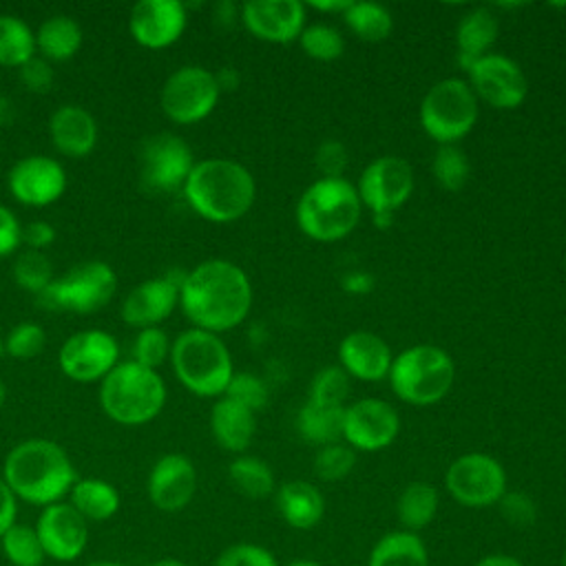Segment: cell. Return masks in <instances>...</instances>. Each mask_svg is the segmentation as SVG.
Instances as JSON below:
<instances>
[{
  "label": "cell",
  "instance_id": "6da1fadb",
  "mask_svg": "<svg viewBox=\"0 0 566 566\" xmlns=\"http://www.w3.org/2000/svg\"><path fill=\"white\" fill-rule=\"evenodd\" d=\"M179 305L197 329L228 332L248 316L252 285L237 263L208 259L186 272Z\"/></svg>",
  "mask_w": 566,
  "mask_h": 566
},
{
  "label": "cell",
  "instance_id": "7a4b0ae2",
  "mask_svg": "<svg viewBox=\"0 0 566 566\" xmlns=\"http://www.w3.org/2000/svg\"><path fill=\"white\" fill-rule=\"evenodd\" d=\"M2 478L18 500L42 509L62 502L77 482L69 453L46 438L18 442L4 458Z\"/></svg>",
  "mask_w": 566,
  "mask_h": 566
},
{
  "label": "cell",
  "instance_id": "3957f363",
  "mask_svg": "<svg viewBox=\"0 0 566 566\" xmlns=\"http://www.w3.org/2000/svg\"><path fill=\"white\" fill-rule=\"evenodd\" d=\"M184 195L199 217L212 223H230L252 208L256 184L243 164L210 157L195 161L184 184Z\"/></svg>",
  "mask_w": 566,
  "mask_h": 566
},
{
  "label": "cell",
  "instance_id": "277c9868",
  "mask_svg": "<svg viewBox=\"0 0 566 566\" xmlns=\"http://www.w3.org/2000/svg\"><path fill=\"white\" fill-rule=\"evenodd\" d=\"M166 402V385L155 369L135 360L117 363L99 382V407L119 424L137 427L155 420Z\"/></svg>",
  "mask_w": 566,
  "mask_h": 566
},
{
  "label": "cell",
  "instance_id": "5b68a950",
  "mask_svg": "<svg viewBox=\"0 0 566 566\" xmlns=\"http://www.w3.org/2000/svg\"><path fill=\"white\" fill-rule=\"evenodd\" d=\"M363 203L354 184L340 179H316L296 206V221L303 234L314 241H338L360 221Z\"/></svg>",
  "mask_w": 566,
  "mask_h": 566
},
{
  "label": "cell",
  "instance_id": "8992f818",
  "mask_svg": "<svg viewBox=\"0 0 566 566\" xmlns=\"http://www.w3.org/2000/svg\"><path fill=\"white\" fill-rule=\"evenodd\" d=\"M170 363L179 382L201 398L223 396L232 378V358L226 343L206 329L190 327L170 345Z\"/></svg>",
  "mask_w": 566,
  "mask_h": 566
},
{
  "label": "cell",
  "instance_id": "52a82bcc",
  "mask_svg": "<svg viewBox=\"0 0 566 566\" xmlns=\"http://www.w3.org/2000/svg\"><path fill=\"white\" fill-rule=\"evenodd\" d=\"M455 378L451 356L436 345H413L400 352L389 369L394 394L416 407L442 400Z\"/></svg>",
  "mask_w": 566,
  "mask_h": 566
},
{
  "label": "cell",
  "instance_id": "ba28073f",
  "mask_svg": "<svg viewBox=\"0 0 566 566\" xmlns=\"http://www.w3.org/2000/svg\"><path fill=\"white\" fill-rule=\"evenodd\" d=\"M115 292V270L106 261H84L53 279L38 294V305L49 312L91 314L108 305Z\"/></svg>",
  "mask_w": 566,
  "mask_h": 566
},
{
  "label": "cell",
  "instance_id": "9c48e42d",
  "mask_svg": "<svg viewBox=\"0 0 566 566\" xmlns=\"http://www.w3.org/2000/svg\"><path fill=\"white\" fill-rule=\"evenodd\" d=\"M478 119V97L469 82L447 77L436 82L420 102V124L440 146L462 139Z\"/></svg>",
  "mask_w": 566,
  "mask_h": 566
},
{
  "label": "cell",
  "instance_id": "30bf717a",
  "mask_svg": "<svg viewBox=\"0 0 566 566\" xmlns=\"http://www.w3.org/2000/svg\"><path fill=\"white\" fill-rule=\"evenodd\" d=\"M219 95L221 88L212 71L197 64H186L166 77L159 93V104L170 122L197 124L214 111Z\"/></svg>",
  "mask_w": 566,
  "mask_h": 566
},
{
  "label": "cell",
  "instance_id": "8fae6325",
  "mask_svg": "<svg viewBox=\"0 0 566 566\" xmlns=\"http://www.w3.org/2000/svg\"><path fill=\"white\" fill-rule=\"evenodd\" d=\"M195 166L190 146L175 133H155L139 144V184L146 192H175Z\"/></svg>",
  "mask_w": 566,
  "mask_h": 566
},
{
  "label": "cell",
  "instance_id": "7c38bea8",
  "mask_svg": "<svg viewBox=\"0 0 566 566\" xmlns=\"http://www.w3.org/2000/svg\"><path fill=\"white\" fill-rule=\"evenodd\" d=\"M444 486L460 506L486 509L506 493V471L493 455L471 451L449 464Z\"/></svg>",
  "mask_w": 566,
  "mask_h": 566
},
{
  "label": "cell",
  "instance_id": "4fadbf2b",
  "mask_svg": "<svg viewBox=\"0 0 566 566\" xmlns=\"http://www.w3.org/2000/svg\"><path fill=\"white\" fill-rule=\"evenodd\" d=\"M356 190L374 214H394L413 192V170L402 157L382 155L363 170Z\"/></svg>",
  "mask_w": 566,
  "mask_h": 566
},
{
  "label": "cell",
  "instance_id": "5bb4252c",
  "mask_svg": "<svg viewBox=\"0 0 566 566\" xmlns=\"http://www.w3.org/2000/svg\"><path fill=\"white\" fill-rule=\"evenodd\" d=\"M119 358V345L113 334L104 329H82L69 336L57 354L64 376L77 382L102 380Z\"/></svg>",
  "mask_w": 566,
  "mask_h": 566
},
{
  "label": "cell",
  "instance_id": "9a60e30c",
  "mask_svg": "<svg viewBox=\"0 0 566 566\" xmlns=\"http://www.w3.org/2000/svg\"><path fill=\"white\" fill-rule=\"evenodd\" d=\"M469 86L475 97L484 99L493 108H515L526 99V75L506 55L486 53L469 69Z\"/></svg>",
  "mask_w": 566,
  "mask_h": 566
},
{
  "label": "cell",
  "instance_id": "2e32d148",
  "mask_svg": "<svg viewBox=\"0 0 566 566\" xmlns=\"http://www.w3.org/2000/svg\"><path fill=\"white\" fill-rule=\"evenodd\" d=\"M33 528L53 562H75L88 546V522L64 500L44 506Z\"/></svg>",
  "mask_w": 566,
  "mask_h": 566
},
{
  "label": "cell",
  "instance_id": "e0dca14e",
  "mask_svg": "<svg viewBox=\"0 0 566 566\" xmlns=\"http://www.w3.org/2000/svg\"><path fill=\"white\" fill-rule=\"evenodd\" d=\"M398 431V411L380 398H363L345 407L343 438L352 449L380 451L396 440Z\"/></svg>",
  "mask_w": 566,
  "mask_h": 566
},
{
  "label": "cell",
  "instance_id": "ac0fdd59",
  "mask_svg": "<svg viewBox=\"0 0 566 566\" xmlns=\"http://www.w3.org/2000/svg\"><path fill=\"white\" fill-rule=\"evenodd\" d=\"M7 186L15 201L42 208L64 195L66 170L49 155H29L11 166Z\"/></svg>",
  "mask_w": 566,
  "mask_h": 566
},
{
  "label": "cell",
  "instance_id": "d6986e66",
  "mask_svg": "<svg viewBox=\"0 0 566 566\" xmlns=\"http://www.w3.org/2000/svg\"><path fill=\"white\" fill-rule=\"evenodd\" d=\"M186 279V272L170 270L161 276L148 279L135 285L124 303H122V318L133 327H159L179 303V290Z\"/></svg>",
  "mask_w": 566,
  "mask_h": 566
},
{
  "label": "cell",
  "instance_id": "ffe728a7",
  "mask_svg": "<svg viewBox=\"0 0 566 566\" xmlns=\"http://www.w3.org/2000/svg\"><path fill=\"white\" fill-rule=\"evenodd\" d=\"M188 13L179 0H139L128 15L133 40L146 49H166L186 29Z\"/></svg>",
  "mask_w": 566,
  "mask_h": 566
},
{
  "label": "cell",
  "instance_id": "44dd1931",
  "mask_svg": "<svg viewBox=\"0 0 566 566\" xmlns=\"http://www.w3.org/2000/svg\"><path fill=\"white\" fill-rule=\"evenodd\" d=\"M197 491V469L184 453L161 455L148 473V497L155 509L177 513L186 509Z\"/></svg>",
  "mask_w": 566,
  "mask_h": 566
},
{
  "label": "cell",
  "instance_id": "7402d4cb",
  "mask_svg": "<svg viewBox=\"0 0 566 566\" xmlns=\"http://www.w3.org/2000/svg\"><path fill=\"white\" fill-rule=\"evenodd\" d=\"M241 20L254 38L287 44L305 29V4L298 0H250L241 7Z\"/></svg>",
  "mask_w": 566,
  "mask_h": 566
},
{
  "label": "cell",
  "instance_id": "603a6c76",
  "mask_svg": "<svg viewBox=\"0 0 566 566\" xmlns=\"http://www.w3.org/2000/svg\"><path fill=\"white\" fill-rule=\"evenodd\" d=\"M338 360L349 376L374 382L389 376L394 356L389 345L378 334L356 329L340 340Z\"/></svg>",
  "mask_w": 566,
  "mask_h": 566
},
{
  "label": "cell",
  "instance_id": "cb8c5ba5",
  "mask_svg": "<svg viewBox=\"0 0 566 566\" xmlns=\"http://www.w3.org/2000/svg\"><path fill=\"white\" fill-rule=\"evenodd\" d=\"M49 135L62 155L86 157L97 144V122L86 108L64 104L49 117Z\"/></svg>",
  "mask_w": 566,
  "mask_h": 566
},
{
  "label": "cell",
  "instance_id": "d4e9b609",
  "mask_svg": "<svg viewBox=\"0 0 566 566\" xmlns=\"http://www.w3.org/2000/svg\"><path fill=\"white\" fill-rule=\"evenodd\" d=\"M276 509L287 526L310 531L325 515V497L318 486L305 480H292L276 489Z\"/></svg>",
  "mask_w": 566,
  "mask_h": 566
},
{
  "label": "cell",
  "instance_id": "484cf974",
  "mask_svg": "<svg viewBox=\"0 0 566 566\" xmlns=\"http://www.w3.org/2000/svg\"><path fill=\"white\" fill-rule=\"evenodd\" d=\"M210 429L217 444L230 453H241L250 447L256 418L254 411L232 398H219L210 411Z\"/></svg>",
  "mask_w": 566,
  "mask_h": 566
},
{
  "label": "cell",
  "instance_id": "4316f807",
  "mask_svg": "<svg viewBox=\"0 0 566 566\" xmlns=\"http://www.w3.org/2000/svg\"><path fill=\"white\" fill-rule=\"evenodd\" d=\"M367 566H429V551L418 533L389 531L371 546Z\"/></svg>",
  "mask_w": 566,
  "mask_h": 566
},
{
  "label": "cell",
  "instance_id": "83f0119b",
  "mask_svg": "<svg viewBox=\"0 0 566 566\" xmlns=\"http://www.w3.org/2000/svg\"><path fill=\"white\" fill-rule=\"evenodd\" d=\"M495 38H497V18L489 9L478 7L467 15H462L455 33L458 57L462 69H469L475 60L486 55Z\"/></svg>",
  "mask_w": 566,
  "mask_h": 566
},
{
  "label": "cell",
  "instance_id": "f1b7e54d",
  "mask_svg": "<svg viewBox=\"0 0 566 566\" xmlns=\"http://www.w3.org/2000/svg\"><path fill=\"white\" fill-rule=\"evenodd\" d=\"M69 504L86 520V522H106L111 520L122 504L119 491L99 478H77L69 493Z\"/></svg>",
  "mask_w": 566,
  "mask_h": 566
},
{
  "label": "cell",
  "instance_id": "f546056e",
  "mask_svg": "<svg viewBox=\"0 0 566 566\" xmlns=\"http://www.w3.org/2000/svg\"><path fill=\"white\" fill-rule=\"evenodd\" d=\"M82 46V29L69 15H53L44 20L35 33V49L46 62L71 60Z\"/></svg>",
  "mask_w": 566,
  "mask_h": 566
},
{
  "label": "cell",
  "instance_id": "4dcf8cb0",
  "mask_svg": "<svg viewBox=\"0 0 566 566\" xmlns=\"http://www.w3.org/2000/svg\"><path fill=\"white\" fill-rule=\"evenodd\" d=\"M343 405H318L307 400L298 411V433L305 442L316 447L334 444L343 438Z\"/></svg>",
  "mask_w": 566,
  "mask_h": 566
},
{
  "label": "cell",
  "instance_id": "1f68e13d",
  "mask_svg": "<svg viewBox=\"0 0 566 566\" xmlns=\"http://www.w3.org/2000/svg\"><path fill=\"white\" fill-rule=\"evenodd\" d=\"M438 504H440V495L433 484L420 482V480L409 482L396 500V515L405 531L418 533L433 522L438 513Z\"/></svg>",
  "mask_w": 566,
  "mask_h": 566
},
{
  "label": "cell",
  "instance_id": "d6a6232c",
  "mask_svg": "<svg viewBox=\"0 0 566 566\" xmlns=\"http://www.w3.org/2000/svg\"><path fill=\"white\" fill-rule=\"evenodd\" d=\"M228 478L232 486L250 500H263L274 493V471L256 455L234 458L228 467Z\"/></svg>",
  "mask_w": 566,
  "mask_h": 566
},
{
  "label": "cell",
  "instance_id": "836d02e7",
  "mask_svg": "<svg viewBox=\"0 0 566 566\" xmlns=\"http://www.w3.org/2000/svg\"><path fill=\"white\" fill-rule=\"evenodd\" d=\"M35 55V33L15 15H0V64L22 66Z\"/></svg>",
  "mask_w": 566,
  "mask_h": 566
},
{
  "label": "cell",
  "instance_id": "e575fe53",
  "mask_svg": "<svg viewBox=\"0 0 566 566\" xmlns=\"http://www.w3.org/2000/svg\"><path fill=\"white\" fill-rule=\"evenodd\" d=\"M343 15L352 33L363 42H380L394 29L391 13L378 2H352Z\"/></svg>",
  "mask_w": 566,
  "mask_h": 566
},
{
  "label": "cell",
  "instance_id": "d590c367",
  "mask_svg": "<svg viewBox=\"0 0 566 566\" xmlns=\"http://www.w3.org/2000/svg\"><path fill=\"white\" fill-rule=\"evenodd\" d=\"M2 553L11 566H42L46 555L40 544V537L33 526L15 522L2 537H0Z\"/></svg>",
  "mask_w": 566,
  "mask_h": 566
},
{
  "label": "cell",
  "instance_id": "8d00e7d4",
  "mask_svg": "<svg viewBox=\"0 0 566 566\" xmlns=\"http://www.w3.org/2000/svg\"><path fill=\"white\" fill-rule=\"evenodd\" d=\"M13 281L35 296L55 279L53 276V263L42 250H24L13 261Z\"/></svg>",
  "mask_w": 566,
  "mask_h": 566
},
{
  "label": "cell",
  "instance_id": "74e56055",
  "mask_svg": "<svg viewBox=\"0 0 566 566\" xmlns=\"http://www.w3.org/2000/svg\"><path fill=\"white\" fill-rule=\"evenodd\" d=\"M431 172L444 190L455 192L469 179V159L455 144H444L433 155Z\"/></svg>",
  "mask_w": 566,
  "mask_h": 566
},
{
  "label": "cell",
  "instance_id": "f35d334b",
  "mask_svg": "<svg viewBox=\"0 0 566 566\" xmlns=\"http://www.w3.org/2000/svg\"><path fill=\"white\" fill-rule=\"evenodd\" d=\"M301 49L321 62H332L338 60L345 51V40L340 35L338 29H334L332 24H312L305 27L303 33L298 35Z\"/></svg>",
  "mask_w": 566,
  "mask_h": 566
},
{
  "label": "cell",
  "instance_id": "ab89813d",
  "mask_svg": "<svg viewBox=\"0 0 566 566\" xmlns=\"http://www.w3.org/2000/svg\"><path fill=\"white\" fill-rule=\"evenodd\" d=\"M349 396V374L340 365H329L316 371L310 382V400L318 405H345Z\"/></svg>",
  "mask_w": 566,
  "mask_h": 566
},
{
  "label": "cell",
  "instance_id": "60d3db41",
  "mask_svg": "<svg viewBox=\"0 0 566 566\" xmlns=\"http://www.w3.org/2000/svg\"><path fill=\"white\" fill-rule=\"evenodd\" d=\"M356 464V453L352 447L334 442L327 447H321L314 458V473L323 482H338L352 473Z\"/></svg>",
  "mask_w": 566,
  "mask_h": 566
},
{
  "label": "cell",
  "instance_id": "b9f144b4",
  "mask_svg": "<svg viewBox=\"0 0 566 566\" xmlns=\"http://www.w3.org/2000/svg\"><path fill=\"white\" fill-rule=\"evenodd\" d=\"M166 358H170L168 334L161 327L139 329L133 343V360L148 369H157Z\"/></svg>",
  "mask_w": 566,
  "mask_h": 566
},
{
  "label": "cell",
  "instance_id": "7bdbcfd3",
  "mask_svg": "<svg viewBox=\"0 0 566 566\" xmlns=\"http://www.w3.org/2000/svg\"><path fill=\"white\" fill-rule=\"evenodd\" d=\"M44 345H46V334L38 323H18L4 336V352L22 360L42 354Z\"/></svg>",
  "mask_w": 566,
  "mask_h": 566
},
{
  "label": "cell",
  "instance_id": "ee69618b",
  "mask_svg": "<svg viewBox=\"0 0 566 566\" xmlns=\"http://www.w3.org/2000/svg\"><path fill=\"white\" fill-rule=\"evenodd\" d=\"M500 509L502 520L513 528H528L537 522V504L524 491H509L495 504Z\"/></svg>",
  "mask_w": 566,
  "mask_h": 566
},
{
  "label": "cell",
  "instance_id": "f6af8a7d",
  "mask_svg": "<svg viewBox=\"0 0 566 566\" xmlns=\"http://www.w3.org/2000/svg\"><path fill=\"white\" fill-rule=\"evenodd\" d=\"M223 396L237 400L239 405H243V407H248L252 411H259L268 402V387L254 374L241 371V374H232Z\"/></svg>",
  "mask_w": 566,
  "mask_h": 566
},
{
  "label": "cell",
  "instance_id": "bcb514c9",
  "mask_svg": "<svg viewBox=\"0 0 566 566\" xmlns=\"http://www.w3.org/2000/svg\"><path fill=\"white\" fill-rule=\"evenodd\" d=\"M214 566H279V562L274 553L261 544L237 542L217 555Z\"/></svg>",
  "mask_w": 566,
  "mask_h": 566
},
{
  "label": "cell",
  "instance_id": "7dc6e473",
  "mask_svg": "<svg viewBox=\"0 0 566 566\" xmlns=\"http://www.w3.org/2000/svg\"><path fill=\"white\" fill-rule=\"evenodd\" d=\"M316 168L323 179H340L347 168V150L340 142L327 139L316 150Z\"/></svg>",
  "mask_w": 566,
  "mask_h": 566
},
{
  "label": "cell",
  "instance_id": "c3c4849f",
  "mask_svg": "<svg viewBox=\"0 0 566 566\" xmlns=\"http://www.w3.org/2000/svg\"><path fill=\"white\" fill-rule=\"evenodd\" d=\"M20 80L22 84L33 93H46L53 84V69L44 57L33 55L20 66Z\"/></svg>",
  "mask_w": 566,
  "mask_h": 566
},
{
  "label": "cell",
  "instance_id": "681fc988",
  "mask_svg": "<svg viewBox=\"0 0 566 566\" xmlns=\"http://www.w3.org/2000/svg\"><path fill=\"white\" fill-rule=\"evenodd\" d=\"M22 243V226L18 217L7 208L0 206V256L13 254Z\"/></svg>",
  "mask_w": 566,
  "mask_h": 566
},
{
  "label": "cell",
  "instance_id": "f907efd6",
  "mask_svg": "<svg viewBox=\"0 0 566 566\" xmlns=\"http://www.w3.org/2000/svg\"><path fill=\"white\" fill-rule=\"evenodd\" d=\"M55 241V228L49 221H31L22 226V243L29 250H42Z\"/></svg>",
  "mask_w": 566,
  "mask_h": 566
},
{
  "label": "cell",
  "instance_id": "816d5d0a",
  "mask_svg": "<svg viewBox=\"0 0 566 566\" xmlns=\"http://www.w3.org/2000/svg\"><path fill=\"white\" fill-rule=\"evenodd\" d=\"M18 522V497L0 475V537Z\"/></svg>",
  "mask_w": 566,
  "mask_h": 566
},
{
  "label": "cell",
  "instance_id": "f5cc1de1",
  "mask_svg": "<svg viewBox=\"0 0 566 566\" xmlns=\"http://www.w3.org/2000/svg\"><path fill=\"white\" fill-rule=\"evenodd\" d=\"M473 566H524V564H522V559H517L515 555H509V553H491V555L480 557Z\"/></svg>",
  "mask_w": 566,
  "mask_h": 566
},
{
  "label": "cell",
  "instance_id": "db71d44e",
  "mask_svg": "<svg viewBox=\"0 0 566 566\" xmlns=\"http://www.w3.org/2000/svg\"><path fill=\"white\" fill-rule=\"evenodd\" d=\"M343 287L349 290V292H367L371 287V279L367 274H349L345 281H343Z\"/></svg>",
  "mask_w": 566,
  "mask_h": 566
},
{
  "label": "cell",
  "instance_id": "11a10c76",
  "mask_svg": "<svg viewBox=\"0 0 566 566\" xmlns=\"http://www.w3.org/2000/svg\"><path fill=\"white\" fill-rule=\"evenodd\" d=\"M352 0H327V2H310L312 9L323 13H345L349 9Z\"/></svg>",
  "mask_w": 566,
  "mask_h": 566
},
{
  "label": "cell",
  "instance_id": "9f6ffc18",
  "mask_svg": "<svg viewBox=\"0 0 566 566\" xmlns=\"http://www.w3.org/2000/svg\"><path fill=\"white\" fill-rule=\"evenodd\" d=\"M214 77H217V84H219L221 91L223 88H234L237 82H239L234 69H221V73H214Z\"/></svg>",
  "mask_w": 566,
  "mask_h": 566
},
{
  "label": "cell",
  "instance_id": "6f0895ef",
  "mask_svg": "<svg viewBox=\"0 0 566 566\" xmlns=\"http://www.w3.org/2000/svg\"><path fill=\"white\" fill-rule=\"evenodd\" d=\"M148 566H188V564L181 562V559H177V557H159V559H155V562L148 564Z\"/></svg>",
  "mask_w": 566,
  "mask_h": 566
},
{
  "label": "cell",
  "instance_id": "680465c9",
  "mask_svg": "<svg viewBox=\"0 0 566 566\" xmlns=\"http://www.w3.org/2000/svg\"><path fill=\"white\" fill-rule=\"evenodd\" d=\"M9 115H11V104H9V99L0 97V124L9 122Z\"/></svg>",
  "mask_w": 566,
  "mask_h": 566
},
{
  "label": "cell",
  "instance_id": "91938a15",
  "mask_svg": "<svg viewBox=\"0 0 566 566\" xmlns=\"http://www.w3.org/2000/svg\"><path fill=\"white\" fill-rule=\"evenodd\" d=\"M84 566H128V564L117 562V559H93V562H88Z\"/></svg>",
  "mask_w": 566,
  "mask_h": 566
},
{
  "label": "cell",
  "instance_id": "94428289",
  "mask_svg": "<svg viewBox=\"0 0 566 566\" xmlns=\"http://www.w3.org/2000/svg\"><path fill=\"white\" fill-rule=\"evenodd\" d=\"M285 566H323V564H318L314 559H294V562H290Z\"/></svg>",
  "mask_w": 566,
  "mask_h": 566
},
{
  "label": "cell",
  "instance_id": "6125c7cd",
  "mask_svg": "<svg viewBox=\"0 0 566 566\" xmlns=\"http://www.w3.org/2000/svg\"><path fill=\"white\" fill-rule=\"evenodd\" d=\"M4 398H7V389H4V382L0 380V409H2V405H4Z\"/></svg>",
  "mask_w": 566,
  "mask_h": 566
},
{
  "label": "cell",
  "instance_id": "be15d7a7",
  "mask_svg": "<svg viewBox=\"0 0 566 566\" xmlns=\"http://www.w3.org/2000/svg\"><path fill=\"white\" fill-rule=\"evenodd\" d=\"M2 354H4V338L0 336V358H2Z\"/></svg>",
  "mask_w": 566,
  "mask_h": 566
},
{
  "label": "cell",
  "instance_id": "e7e4bbea",
  "mask_svg": "<svg viewBox=\"0 0 566 566\" xmlns=\"http://www.w3.org/2000/svg\"><path fill=\"white\" fill-rule=\"evenodd\" d=\"M559 566H566V551H564V555H562V564Z\"/></svg>",
  "mask_w": 566,
  "mask_h": 566
}]
</instances>
